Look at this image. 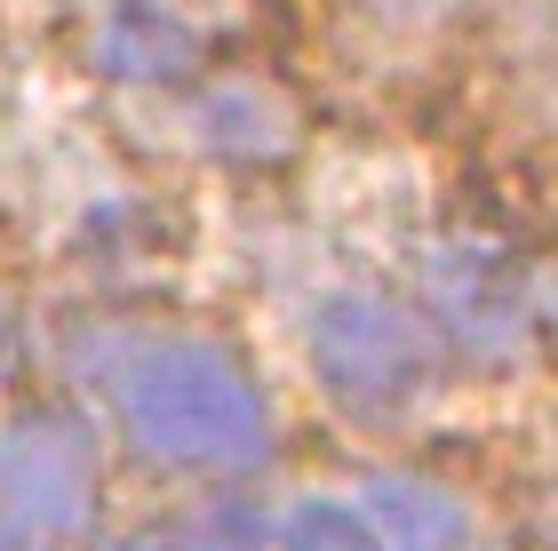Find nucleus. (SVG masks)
Segmentation results:
<instances>
[{"instance_id": "nucleus-2", "label": "nucleus", "mask_w": 558, "mask_h": 551, "mask_svg": "<svg viewBox=\"0 0 558 551\" xmlns=\"http://www.w3.org/2000/svg\"><path fill=\"white\" fill-rule=\"evenodd\" d=\"M312 368H319L327 399H343V408H360V416H391L430 384L439 344H430V328L408 304L343 288L312 312Z\"/></svg>"}, {"instance_id": "nucleus-10", "label": "nucleus", "mask_w": 558, "mask_h": 551, "mask_svg": "<svg viewBox=\"0 0 558 551\" xmlns=\"http://www.w3.org/2000/svg\"><path fill=\"white\" fill-rule=\"evenodd\" d=\"M0 551H48L40 536H24V528H9V519H0Z\"/></svg>"}, {"instance_id": "nucleus-5", "label": "nucleus", "mask_w": 558, "mask_h": 551, "mask_svg": "<svg viewBox=\"0 0 558 551\" xmlns=\"http://www.w3.org/2000/svg\"><path fill=\"white\" fill-rule=\"evenodd\" d=\"M360 519L375 551H463L471 543V512L454 504L439 480H415V471H384L360 495Z\"/></svg>"}, {"instance_id": "nucleus-9", "label": "nucleus", "mask_w": 558, "mask_h": 551, "mask_svg": "<svg viewBox=\"0 0 558 551\" xmlns=\"http://www.w3.org/2000/svg\"><path fill=\"white\" fill-rule=\"evenodd\" d=\"M279 551H375L367 536V519L351 512V504H295L288 519H279Z\"/></svg>"}, {"instance_id": "nucleus-6", "label": "nucleus", "mask_w": 558, "mask_h": 551, "mask_svg": "<svg viewBox=\"0 0 558 551\" xmlns=\"http://www.w3.org/2000/svg\"><path fill=\"white\" fill-rule=\"evenodd\" d=\"M430 288H439V304H447V320H454L463 344H511L526 328V288L495 256H478V248L439 256L430 264Z\"/></svg>"}, {"instance_id": "nucleus-1", "label": "nucleus", "mask_w": 558, "mask_h": 551, "mask_svg": "<svg viewBox=\"0 0 558 551\" xmlns=\"http://www.w3.org/2000/svg\"><path fill=\"white\" fill-rule=\"evenodd\" d=\"M129 440L175 471H256L271 456V416L247 368L216 344H160L120 384Z\"/></svg>"}, {"instance_id": "nucleus-11", "label": "nucleus", "mask_w": 558, "mask_h": 551, "mask_svg": "<svg viewBox=\"0 0 558 551\" xmlns=\"http://www.w3.org/2000/svg\"><path fill=\"white\" fill-rule=\"evenodd\" d=\"M0 352H9V304H0Z\"/></svg>"}, {"instance_id": "nucleus-3", "label": "nucleus", "mask_w": 558, "mask_h": 551, "mask_svg": "<svg viewBox=\"0 0 558 551\" xmlns=\"http://www.w3.org/2000/svg\"><path fill=\"white\" fill-rule=\"evenodd\" d=\"M96 512V432L64 408L0 423V519L24 536H81Z\"/></svg>"}, {"instance_id": "nucleus-8", "label": "nucleus", "mask_w": 558, "mask_h": 551, "mask_svg": "<svg viewBox=\"0 0 558 551\" xmlns=\"http://www.w3.org/2000/svg\"><path fill=\"white\" fill-rule=\"evenodd\" d=\"M129 551H271L264 519L247 504H216V512H192V519H160L144 528Z\"/></svg>"}, {"instance_id": "nucleus-7", "label": "nucleus", "mask_w": 558, "mask_h": 551, "mask_svg": "<svg viewBox=\"0 0 558 551\" xmlns=\"http://www.w3.org/2000/svg\"><path fill=\"white\" fill-rule=\"evenodd\" d=\"M199 136H208L223 160H271V153L295 144V120L264 88H208L199 96Z\"/></svg>"}, {"instance_id": "nucleus-4", "label": "nucleus", "mask_w": 558, "mask_h": 551, "mask_svg": "<svg viewBox=\"0 0 558 551\" xmlns=\"http://www.w3.org/2000/svg\"><path fill=\"white\" fill-rule=\"evenodd\" d=\"M96 64L112 72V81H184L199 64V33L184 16L168 9V0H112L105 24H96Z\"/></svg>"}]
</instances>
